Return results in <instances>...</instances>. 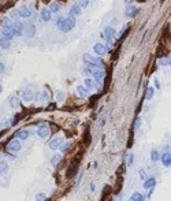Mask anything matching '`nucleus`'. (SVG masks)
I'll return each instance as SVG.
<instances>
[{"label":"nucleus","mask_w":171,"mask_h":201,"mask_svg":"<svg viewBox=\"0 0 171 201\" xmlns=\"http://www.w3.org/2000/svg\"><path fill=\"white\" fill-rule=\"evenodd\" d=\"M88 3H89V0H80V7L81 8H85L88 6Z\"/></svg>","instance_id":"obj_37"},{"label":"nucleus","mask_w":171,"mask_h":201,"mask_svg":"<svg viewBox=\"0 0 171 201\" xmlns=\"http://www.w3.org/2000/svg\"><path fill=\"white\" fill-rule=\"evenodd\" d=\"M1 25H3V27H11L13 26V21H11V18H3L1 19Z\"/></svg>","instance_id":"obj_24"},{"label":"nucleus","mask_w":171,"mask_h":201,"mask_svg":"<svg viewBox=\"0 0 171 201\" xmlns=\"http://www.w3.org/2000/svg\"><path fill=\"white\" fill-rule=\"evenodd\" d=\"M152 97H153V88L149 86V88L146 89V92H145V99H146V100H151Z\"/></svg>","instance_id":"obj_28"},{"label":"nucleus","mask_w":171,"mask_h":201,"mask_svg":"<svg viewBox=\"0 0 171 201\" xmlns=\"http://www.w3.org/2000/svg\"><path fill=\"white\" fill-rule=\"evenodd\" d=\"M115 29H114L112 26H108V27H106V32H104V36H106V39L108 40V41L112 44V40L114 37H115Z\"/></svg>","instance_id":"obj_8"},{"label":"nucleus","mask_w":171,"mask_h":201,"mask_svg":"<svg viewBox=\"0 0 171 201\" xmlns=\"http://www.w3.org/2000/svg\"><path fill=\"white\" fill-rule=\"evenodd\" d=\"M133 164V155H129L127 157V165H132Z\"/></svg>","instance_id":"obj_40"},{"label":"nucleus","mask_w":171,"mask_h":201,"mask_svg":"<svg viewBox=\"0 0 171 201\" xmlns=\"http://www.w3.org/2000/svg\"><path fill=\"white\" fill-rule=\"evenodd\" d=\"M138 13H140L138 8H136L134 6H129V7H127V10H126V16L133 18V16H136Z\"/></svg>","instance_id":"obj_15"},{"label":"nucleus","mask_w":171,"mask_h":201,"mask_svg":"<svg viewBox=\"0 0 171 201\" xmlns=\"http://www.w3.org/2000/svg\"><path fill=\"white\" fill-rule=\"evenodd\" d=\"M49 133H51V129H49V126H47V125H41V126L37 129V136H39L40 138H47V137L49 136Z\"/></svg>","instance_id":"obj_4"},{"label":"nucleus","mask_w":171,"mask_h":201,"mask_svg":"<svg viewBox=\"0 0 171 201\" xmlns=\"http://www.w3.org/2000/svg\"><path fill=\"white\" fill-rule=\"evenodd\" d=\"M140 178H141V179H145L146 178V172L144 171V170H141V171H140Z\"/></svg>","instance_id":"obj_39"},{"label":"nucleus","mask_w":171,"mask_h":201,"mask_svg":"<svg viewBox=\"0 0 171 201\" xmlns=\"http://www.w3.org/2000/svg\"><path fill=\"white\" fill-rule=\"evenodd\" d=\"M63 25H65V18H59L58 22H56V27H58L60 32H62V29H63Z\"/></svg>","instance_id":"obj_31"},{"label":"nucleus","mask_w":171,"mask_h":201,"mask_svg":"<svg viewBox=\"0 0 171 201\" xmlns=\"http://www.w3.org/2000/svg\"><path fill=\"white\" fill-rule=\"evenodd\" d=\"M51 16H52V13L49 8L41 10V21L42 22H49V21H51Z\"/></svg>","instance_id":"obj_12"},{"label":"nucleus","mask_w":171,"mask_h":201,"mask_svg":"<svg viewBox=\"0 0 171 201\" xmlns=\"http://www.w3.org/2000/svg\"><path fill=\"white\" fill-rule=\"evenodd\" d=\"M62 145H63V138H60V137H55L52 141H49V148L54 151L59 149Z\"/></svg>","instance_id":"obj_6"},{"label":"nucleus","mask_w":171,"mask_h":201,"mask_svg":"<svg viewBox=\"0 0 171 201\" xmlns=\"http://www.w3.org/2000/svg\"><path fill=\"white\" fill-rule=\"evenodd\" d=\"M159 157H160V156H159V152H158V151H156V149H152V151H151V160H152V162H158Z\"/></svg>","instance_id":"obj_26"},{"label":"nucleus","mask_w":171,"mask_h":201,"mask_svg":"<svg viewBox=\"0 0 171 201\" xmlns=\"http://www.w3.org/2000/svg\"><path fill=\"white\" fill-rule=\"evenodd\" d=\"M7 170H8V165H7L6 162H3L0 164V171H7Z\"/></svg>","instance_id":"obj_36"},{"label":"nucleus","mask_w":171,"mask_h":201,"mask_svg":"<svg viewBox=\"0 0 171 201\" xmlns=\"http://www.w3.org/2000/svg\"><path fill=\"white\" fill-rule=\"evenodd\" d=\"M7 149H8V152H13V153H16L21 151V142L19 141H11L10 144H8V146H7Z\"/></svg>","instance_id":"obj_9"},{"label":"nucleus","mask_w":171,"mask_h":201,"mask_svg":"<svg viewBox=\"0 0 171 201\" xmlns=\"http://www.w3.org/2000/svg\"><path fill=\"white\" fill-rule=\"evenodd\" d=\"M65 96H66V93L63 90H59L58 93H56V101H63L65 100Z\"/></svg>","instance_id":"obj_30"},{"label":"nucleus","mask_w":171,"mask_h":201,"mask_svg":"<svg viewBox=\"0 0 171 201\" xmlns=\"http://www.w3.org/2000/svg\"><path fill=\"white\" fill-rule=\"evenodd\" d=\"M49 129H52L51 131H58V130H59V127L56 126V125H51V126H49Z\"/></svg>","instance_id":"obj_41"},{"label":"nucleus","mask_w":171,"mask_h":201,"mask_svg":"<svg viewBox=\"0 0 171 201\" xmlns=\"http://www.w3.org/2000/svg\"><path fill=\"white\" fill-rule=\"evenodd\" d=\"M11 29H13L14 32V36L19 37L23 34V23L19 22V21H15V22L13 23V26H11Z\"/></svg>","instance_id":"obj_3"},{"label":"nucleus","mask_w":171,"mask_h":201,"mask_svg":"<svg viewBox=\"0 0 171 201\" xmlns=\"http://www.w3.org/2000/svg\"><path fill=\"white\" fill-rule=\"evenodd\" d=\"M91 136H89V131H86V133H85V136H84V141H85V144H89V141H91Z\"/></svg>","instance_id":"obj_35"},{"label":"nucleus","mask_w":171,"mask_h":201,"mask_svg":"<svg viewBox=\"0 0 171 201\" xmlns=\"http://www.w3.org/2000/svg\"><path fill=\"white\" fill-rule=\"evenodd\" d=\"M85 88L88 89V90H94V89H96V82L93 81V79H91V78H86V79H85Z\"/></svg>","instance_id":"obj_17"},{"label":"nucleus","mask_w":171,"mask_h":201,"mask_svg":"<svg viewBox=\"0 0 171 201\" xmlns=\"http://www.w3.org/2000/svg\"><path fill=\"white\" fill-rule=\"evenodd\" d=\"M23 32L28 37H33L36 34V26L33 23H26V25H23Z\"/></svg>","instance_id":"obj_5"},{"label":"nucleus","mask_w":171,"mask_h":201,"mask_svg":"<svg viewBox=\"0 0 171 201\" xmlns=\"http://www.w3.org/2000/svg\"><path fill=\"white\" fill-rule=\"evenodd\" d=\"M1 92H3V86H1V85H0V93H1Z\"/></svg>","instance_id":"obj_46"},{"label":"nucleus","mask_w":171,"mask_h":201,"mask_svg":"<svg viewBox=\"0 0 171 201\" xmlns=\"http://www.w3.org/2000/svg\"><path fill=\"white\" fill-rule=\"evenodd\" d=\"M93 49H94V52H96L99 56H103V55H106V53H107V47L104 45V44H101V42L94 44Z\"/></svg>","instance_id":"obj_7"},{"label":"nucleus","mask_w":171,"mask_h":201,"mask_svg":"<svg viewBox=\"0 0 171 201\" xmlns=\"http://www.w3.org/2000/svg\"><path fill=\"white\" fill-rule=\"evenodd\" d=\"M48 110H49V111L55 110V104H49V105H48Z\"/></svg>","instance_id":"obj_45"},{"label":"nucleus","mask_w":171,"mask_h":201,"mask_svg":"<svg viewBox=\"0 0 171 201\" xmlns=\"http://www.w3.org/2000/svg\"><path fill=\"white\" fill-rule=\"evenodd\" d=\"M0 172H1V171H0Z\"/></svg>","instance_id":"obj_49"},{"label":"nucleus","mask_w":171,"mask_h":201,"mask_svg":"<svg viewBox=\"0 0 171 201\" xmlns=\"http://www.w3.org/2000/svg\"><path fill=\"white\" fill-rule=\"evenodd\" d=\"M153 84H155L156 89H160V84H159V79H158V78H155V81H153Z\"/></svg>","instance_id":"obj_42"},{"label":"nucleus","mask_w":171,"mask_h":201,"mask_svg":"<svg viewBox=\"0 0 171 201\" xmlns=\"http://www.w3.org/2000/svg\"><path fill=\"white\" fill-rule=\"evenodd\" d=\"M4 71V65L1 62H0V74H1V73Z\"/></svg>","instance_id":"obj_44"},{"label":"nucleus","mask_w":171,"mask_h":201,"mask_svg":"<svg viewBox=\"0 0 171 201\" xmlns=\"http://www.w3.org/2000/svg\"><path fill=\"white\" fill-rule=\"evenodd\" d=\"M0 47H1L3 49H8L11 47V40L6 39V37H3V36H0Z\"/></svg>","instance_id":"obj_18"},{"label":"nucleus","mask_w":171,"mask_h":201,"mask_svg":"<svg viewBox=\"0 0 171 201\" xmlns=\"http://www.w3.org/2000/svg\"><path fill=\"white\" fill-rule=\"evenodd\" d=\"M155 185H156V179L155 178L145 179V182H144V189H152Z\"/></svg>","instance_id":"obj_20"},{"label":"nucleus","mask_w":171,"mask_h":201,"mask_svg":"<svg viewBox=\"0 0 171 201\" xmlns=\"http://www.w3.org/2000/svg\"><path fill=\"white\" fill-rule=\"evenodd\" d=\"M77 92L81 94V96H82V97L88 96V93H89V90H88L85 86H81V85H80V86H77Z\"/></svg>","instance_id":"obj_23"},{"label":"nucleus","mask_w":171,"mask_h":201,"mask_svg":"<svg viewBox=\"0 0 171 201\" xmlns=\"http://www.w3.org/2000/svg\"><path fill=\"white\" fill-rule=\"evenodd\" d=\"M1 36L6 37V39H8V40H13L14 37H15L11 27H3V30H1Z\"/></svg>","instance_id":"obj_14"},{"label":"nucleus","mask_w":171,"mask_h":201,"mask_svg":"<svg viewBox=\"0 0 171 201\" xmlns=\"http://www.w3.org/2000/svg\"><path fill=\"white\" fill-rule=\"evenodd\" d=\"M18 16H19V13H18V11L13 10V11H11V13H10V18H11V19L16 21V18H18Z\"/></svg>","instance_id":"obj_34"},{"label":"nucleus","mask_w":171,"mask_h":201,"mask_svg":"<svg viewBox=\"0 0 171 201\" xmlns=\"http://www.w3.org/2000/svg\"><path fill=\"white\" fill-rule=\"evenodd\" d=\"M160 65L161 66H170V58H163V59H160Z\"/></svg>","instance_id":"obj_33"},{"label":"nucleus","mask_w":171,"mask_h":201,"mask_svg":"<svg viewBox=\"0 0 171 201\" xmlns=\"http://www.w3.org/2000/svg\"><path fill=\"white\" fill-rule=\"evenodd\" d=\"M161 163H163V165H164V167H170V164H171V155H170V152L163 153V156H161Z\"/></svg>","instance_id":"obj_16"},{"label":"nucleus","mask_w":171,"mask_h":201,"mask_svg":"<svg viewBox=\"0 0 171 201\" xmlns=\"http://www.w3.org/2000/svg\"><path fill=\"white\" fill-rule=\"evenodd\" d=\"M3 134H4V130H3V131H0V137L3 136Z\"/></svg>","instance_id":"obj_47"},{"label":"nucleus","mask_w":171,"mask_h":201,"mask_svg":"<svg viewBox=\"0 0 171 201\" xmlns=\"http://www.w3.org/2000/svg\"><path fill=\"white\" fill-rule=\"evenodd\" d=\"M49 10H51V13H58V11L60 10V4H59V3H52L51 6H49Z\"/></svg>","instance_id":"obj_29"},{"label":"nucleus","mask_w":171,"mask_h":201,"mask_svg":"<svg viewBox=\"0 0 171 201\" xmlns=\"http://www.w3.org/2000/svg\"><path fill=\"white\" fill-rule=\"evenodd\" d=\"M36 200H37V201L47 200V194H45V193H39V194H36Z\"/></svg>","instance_id":"obj_32"},{"label":"nucleus","mask_w":171,"mask_h":201,"mask_svg":"<svg viewBox=\"0 0 171 201\" xmlns=\"http://www.w3.org/2000/svg\"><path fill=\"white\" fill-rule=\"evenodd\" d=\"M16 136H18V138H19V139L25 141V139H28V137H29V130H21Z\"/></svg>","instance_id":"obj_22"},{"label":"nucleus","mask_w":171,"mask_h":201,"mask_svg":"<svg viewBox=\"0 0 171 201\" xmlns=\"http://www.w3.org/2000/svg\"><path fill=\"white\" fill-rule=\"evenodd\" d=\"M74 27H75V18H74V16L68 15L67 18H65V25H63L62 32L67 33V32H70L71 29H74Z\"/></svg>","instance_id":"obj_1"},{"label":"nucleus","mask_w":171,"mask_h":201,"mask_svg":"<svg viewBox=\"0 0 171 201\" xmlns=\"http://www.w3.org/2000/svg\"><path fill=\"white\" fill-rule=\"evenodd\" d=\"M77 171H78V163L73 162L71 165L68 167V170H67V178H73V177L77 174Z\"/></svg>","instance_id":"obj_10"},{"label":"nucleus","mask_w":171,"mask_h":201,"mask_svg":"<svg viewBox=\"0 0 171 201\" xmlns=\"http://www.w3.org/2000/svg\"><path fill=\"white\" fill-rule=\"evenodd\" d=\"M18 13H19V16L21 18H30L33 14V11L30 10V8H28V7H22V8H19L18 10Z\"/></svg>","instance_id":"obj_11"},{"label":"nucleus","mask_w":171,"mask_h":201,"mask_svg":"<svg viewBox=\"0 0 171 201\" xmlns=\"http://www.w3.org/2000/svg\"><path fill=\"white\" fill-rule=\"evenodd\" d=\"M33 97H34V93H33L30 89H26V90L22 92V100L26 101V103H28V101H32Z\"/></svg>","instance_id":"obj_13"},{"label":"nucleus","mask_w":171,"mask_h":201,"mask_svg":"<svg viewBox=\"0 0 171 201\" xmlns=\"http://www.w3.org/2000/svg\"><path fill=\"white\" fill-rule=\"evenodd\" d=\"M68 148H70V144H65V146H63V148H62V152H66V151L68 149Z\"/></svg>","instance_id":"obj_43"},{"label":"nucleus","mask_w":171,"mask_h":201,"mask_svg":"<svg viewBox=\"0 0 171 201\" xmlns=\"http://www.w3.org/2000/svg\"><path fill=\"white\" fill-rule=\"evenodd\" d=\"M10 105L13 108L19 107V99H18V97H11L10 99Z\"/></svg>","instance_id":"obj_25"},{"label":"nucleus","mask_w":171,"mask_h":201,"mask_svg":"<svg viewBox=\"0 0 171 201\" xmlns=\"http://www.w3.org/2000/svg\"><path fill=\"white\" fill-rule=\"evenodd\" d=\"M68 15H71V16L81 15V7H80V4H74V6L71 7V10H70V13H68Z\"/></svg>","instance_id":"obj_19"},{"label":"nucleus","mask_w":171,"mask_h":201,"mask_svg":"<svg viewBox=\"0 0 171 201\" xmlns=\"http://www.w3.org/2000/svg\"><path fill=\"white\" fill-rule=\"evenodd\" d=\"M60 160H62V155H55V156H54V157L51 159L52 165H58L59 163H60Z\"/></svg>","instance_id":"obj_27"},{"label":"nucleus","mask_w":171,"mask_h":201,"mask_svg":"<svg viewBox=\"0 0 171 201\" xmlns=\"http://www.w3.org/2000/svg\"><path fill=\"white\" fill-rule=\"evenodd\" d=\"M140 125H141V119H140V118H137V119H136V125H134V130H138L140 129Z\"/></svg>","instance_id":"obj_38"},{"label":"nucleus","mask_w":171,"mask_h":201,"mask_svg":"<svg viewBox=\"0 0 171 201\" xmlns=\"http://www.w3.org/2000/svg\"><path fill=\"white\" fill-rule=\"evenodd\" d=\"M130 1H132V0H126V3H130Z\"/></svg>","instance_id":"obj_48"},{"label":"nucleus","mask_w":171,"mask_h":201,"mask_svg":"<svg viewBox=\"0 0 171 201\" xmlns=\"http://www.w3.org/2000/svg\"><path fill=\"white\" fill-rule=\"evenodd\" d=\"M132 201H144L145 200V196H142L141 193H133L132 197H130Z\"/></svg>","instance_id":"obj_21"},{"label":"nucleus","mask_w":171,"mask_h":201,"mask_svg":"<svg viewBox=\"0 0 171 201\" xmlns=\"http://www.w3.org/2000/svg\"><path fill=\"white\" fill-rule=\"evenodd\" d=\"M84 60L88 63V65H92V66H96V67H103V60L100 58H93L91 55H84Z\"/></svg>","instance_id":"obj_2"}]
</instances>
